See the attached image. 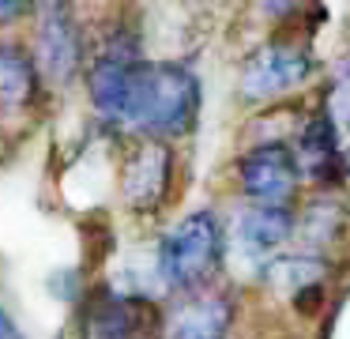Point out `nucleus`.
<instances>
[{
	"instance_id": "obj_13",
	"label": "nucleus",
	"mask_w": 350,
	"mask_h": 339,
	"mask_svg": "<svg viewBox=\"0 0 350 339\" xmlns=\"http://www.w3.org/2000/svg\"><path fill=\"white\" fill-rule=\"evenodd\" d=\"M324 105L335 117L339 132L347 136L350 132V57H342L339 68H335V79L327 83V90H324Z\"/></svg>"
},
{
	"instance_id": "obj_5",
	"label": "nucleus",
	"mask_w": 350,
	"mask_h": 339,
	"mask_svg": "<svg viewBox=\"0 0 350 339\" xmlns=\"http://www.w3.org/2000/svg\"><path fill=\"white\" fill-rule=\"evenodd\" d=\"M162 309L144 294H124L113 286H91L79 298V339H159Z\"/></svg>"
},
{
	"instance_id": "obj_10",
	"label": "nucleus",
	"mask_w": 350,
	"mask_h": 339,
	"mask_svg": "<svg viewBox=\"0 0 350 339\" xmlns=\"http://www.w3.org/2000/svg\"><path fill=\"white\" fill-rule=\"evenodd\" d=\"M237 324V294L226 286L181 294L162 313L159 339H230Z\"/></svg>"
},
{
	"instance_id": "obj_14",
	"label": "nucleus",
	"mask_w": 350,
	"mask_h": 339,
	"mask_svg": "<svg viewBox=\"0 0 350 339\" xmlns=\"http://www.w3.org/2000/svg\"><path fill=\"white\" fill-rule=\"evenodd\" d=\"M49 290H53V298H64V301H76L83 298V271L76 268H64V271H53L49 275Z\"/></svg>"
},
{
	"instance_id": "obj_15",
	"label": "nucleus",
	"mask_w": 350,
	"mask_h": 339,
	"mask_svg": "<svg viewBox=\"0 0 350 339\" xmlns=\"http://www.w3.org/2000/svg\"><path fill=\"white\" fill-rule=\"evenodd\" d=\"M34 12V4H23V0H0V27H12V23L27 19Z\"/></svg>"
},
{
	"instance_id": "obj_16",
	"label": "nucleus",
	"mask_w": 350,
	"mask_h": 339,
	"mask_svg": "<svg viewBox=\"0 0 350 339\" xmlns=\"http://www.w3.org/2000/svg\"><path fill=\"white\" fill-rule=\"evenodd\" d=\"M0 339H31V336H27V331L16 324V316H12L4 305H0Z\"/></svg>"
},
{
	"instance_id": "obj_7",
	"label": "nucleus",
	"mask_w": 350,
	"mask_h": 339,
	"mask_svg": "<svg viewBox=\"0 0 350 339\" xmlns=\"http://www.w3.org/2000/svg\"><path fill=\"white\" fill-rule=\"evenodd\" d=\"M174 147L159 140H136L121 162V203L132 215H154L166 208L174 188Z\"/></svg>"
},
{
	"instance_id": "obj_4",
	"label": "nucleus",
	"mask_w": 350,
	"mask_h": 339,
	"mask_svg": "<svg viewBox=\"0 0 350 339\" xmlns=\"http://www.w3.org/2000/svg\"><path fill=\"white\" fill-rule=\"evenodd\" d=\"M301 166L290 140H256L234 158V188L245 203L264 208H297Z\"/></svg>"
},
{
	"instance_id": "obj_9",
	"label": "nucleus",
	"mask_w": 350,
	"mask_h": 339,
	"mask_svg": "<svg viewBox=\"0 0 350 339\" xmlns=\"http://www.w3.org/2000/svg\"><path fill=\"white\" fill-rule=\"evenodd\" d=\"M342 140L335 117L327 113V105L320 102L317 110H309L297 121V132L290 140L301 166V177L312 181L320 192H335V188L347 181V158H342Z\"/></svg>"
},
{
	"instance_id": "obj_3",
	"label": "nucleus",
	"mask_w": 350,
	"mask_h": 339,
	"mask_svg": "<svg viewBox=\"0 0 350 339\" xmlns=\"http://www.w3.org/2000/svg\"><path fill=\"white\" fill-rule=\"evenodd\" d=\"M312 75H317L312 38L301 30H279L245 53L241 68H237V95L249 105L279 102V98L301 90Z\"/></svg>"
},
{
	"instance_id": "obj_1",
	"label": "nucleus",
	"mask_w": 350,
	"mask_h": 339,
	"mask_svg": "<svg viewBox=\"0 0 350 339\" xmlns=\"http://www.w3.org/2000/svg\"><path fill=\"white\" fill-rule=\"evenodd\" d=\"M204 87L185 60H139L132 68L129 105H124L121 136L136 140H185L200 121Z\"/></svg>"
},
{
	"instance_id": "obj_12",
	"label": "nucleus",
	"mask_w": 350,
	"mask_h": 339,
	"mask_svg": "<svg viewBox=\"0 0 350 339\" xmlns=\"http://www.w3.org/2000/svg\"><path fill=\"white\" fill-rule=\"evenodd\" d=\"M132 68H136V64H117V60L91 57V64H87V72H83V79H87V98H91L98 121H102L106 128H113V132H121V121H124Z\"/></svg>"
},
{
	"instance_id": "obj_2",
	"label": "nucleus",
	"mask_w": 350,
	"mask_h": 339,
	"mask_svg": "<svg viewBox=\"0 0 350 339\" xmlns=\"http://www.w3.org/2000/svg\"><path fill=\"white\" fill-rule=\"evenodd\" d=\"M159 279L170 294L211 290L226 268V223L215 208H192L162 234L154 256Z\"/></svg>"
},
{
	"instance_id": "obj_8",
	"label": "nucleus",
	"mask_w": 350,
	"mask_h": 339,
	"mask_svg": "<svg viewBox=\"0 0 350 339\" xmlns=\"http://www.w3.org/2000/svg\"><path fill=\"white\" fill-rule=\"evenodd\" d=\"M297 208H264V203H241L234 218L226 223V256L237 253L245 264L264 268L271 256L282 253V245L294 241Z\"/></svg>"
},
{
	"instance_id": "obj_11",
	"label": "nucleus",
	"mask_w": 350,
	"mask_h": 339,
	"mask_svg": "<svg viewBox=\"0 0 350 339\" xmlns=\"http://www.w3.org/2000/svg\"><path fill=\"white\" fill-rule=\"evenodd\" d=\"M42 98V72L23 42H0V117H23Z\"/></svg>"
},
{
	"instance_id": "obj_6",
	"label": "nucleus",
	"mask_w": 350,
	"mask_h": 339,
	"mask_svg": "<svg viewBox=\"0 0 350 339\" xmlns=\"http://www.w3.org/2000/svg\"><path fill=\"white\" fill-rule=\"evenodd\" d=\"M34 64L42 72V83L68 87L79 72H87V34L76 19L72 4H34Z\"/></svg>"
}]
</instances>
